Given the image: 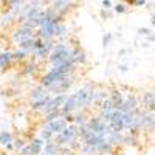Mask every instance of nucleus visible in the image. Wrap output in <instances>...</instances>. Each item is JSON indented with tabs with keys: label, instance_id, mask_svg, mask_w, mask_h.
I'll use <instances>...</instances> for the list:
<instances>
[{
	"label": "nucleus",
	"instance_id": "1",
	"mask_svg": "<svg viewBox=\"0 0 155 155\" xmlns=\"http://www.w3.org/2000/svg\"><path fill=\"white\" fill-rule=\"evenodd\" d=\"M78 138H81L79 137V126H78L76 123H70L62 132L54 135L53 141L58 146H70Z\"/></svg>",
	"mask_w": 155,
	"mask_h": 155
},
{
	"label": "nucleus",
	"instance_id": "2",
	"mask_svg": "<svg viewBox=\"0 0 155 155\" xmlns=\"http://www.w3.org/2000/svg\"><path fill=\"white\" fill-rule=\"evenodd\" d=\"M70 59H73V48L65 45V44L54 45L53 51H51L50 56H48V61L51 64V67H53V65H59V64H64V62H67Z\"/></svg>",
	"mask_w": 155,
	"mask_h": 155
},
{
	"label": "nucleus",
	"instance_id": "3",
	"mask_svg": "<svg viewBox=\"0 0 155 155\" xmlns=\"http://www.w3.org/2000/svg\"><path fill=\"white\" fill-rule=\"evenodd\" d=\"M73 84H74V71H73V73L65 74V78H64V79H61V81H59V82H56L54 85H51L48 90H50L51 93H54V95L67 93Z\"/></svg>",
	"mask_w": 155,
	"mask_h": 155
},
{
	"label": "nucleus",
	"instance_id": "4",
	"mask_svg": "<svg viewBox=\"0 0 155 155\" xmlns=\"http://www.w3.org/2000/svg\"><path fill=\"white\" fill-rule=\"evenodd\" d=\"M85 126L88 127V130H92V132H95V134H99V135H104V137H107V134H109V130H110L109 123H106L104 120L101 118V116L90 118Z\"/></svg>",
	"mask_w": 155,
	"mask_h": 155
},
{
	"label": "nucleus",
	"instance_id": "5",
	"mask_svg": "<svg viewBox=\"0 0 155 155\" xmlns=\"http://www.w3.org/2000/svg\"><path fill=\"white\" fill-rule=\"evenodd\" d=\"M36 31L31 27H27V25H20V27L12 33V44H16L19 47V44H22L23 41H27L30 37H34Z\"/></svg>",
	"mask_w": 155,
	"mask_h": 155
},
{
	"label": "nucleus",
	"instance_id": "6",
	"mask_svg": "<svg viewBox=\"0 0 155 155\" xmlns=\"http://www.w3.org/2000/svg\"><path fill=\"white\" fill-rule=\"evenodd\" d=\"M65 78V73H61L59 70H56L54 67H51L44 76H42V79H41V84L47 88H50L51 85H54L56 82H59L61 79H64Z\"/></svg>",
	"mask_w": 155,
	"mask_h": 155
},
{
	"label": "nucleus",
	"instance_id": "7",
	"mask_svg": "<svg viewBox=\"0 0 155 155\" xmlns=\"http://www.w3.org/2000/svg\"><path fill=\"white\" fill-rule=\"evenodd\" d=\"M53 48H54L53 41H47L44 47L36 48L31 54H33V58H34V59H48V56H50L51 51H53Z\"/></svg>",
	"mask_w": 155,
	"mask_h": 155
},
{
	"label": "nucleus",
	"instance_id": "8",
	"mask_svg": "<svg viewBox=\"0 0 155 155\" xmlns=\"http://www.w3.org/2000/svg\"><path fill=\"white\" fill-rule=\"evenodd\" d=\"M67 126H68V121H67L65 118H64V116H59V118H56V120H53V121L45 123V127H47V129H50V130L53 132L54 135H56V134H59V132H62Z\"/></svg>",
	"mask_w": 155,
	"mask_h": 155
},
{
	"label": "nucleus",
	"instance_id": "9",
	"mask_svg": "<svg viewBox=\"0 0 155 155\" xmlns=\"http://www.w3.org/2000/svg\"><path fill=\"white\" fill-rule=\"evenodd\" d=\"M140 120H141V129H144V130H155V118H153V115L152 112H141V116H140Z\"/></svg>",
	"mask_w": 155,
	"mask_h": 155
},
{
	"label": "nucleus",
	"instance_id": "10",
	"mask_svg": "<svg viewBox=\"0 0 155 155\" xmlns=\"http://www.w3.org/2000/svg\"><path fill=\"white\" fill-rule=\"evenodd\" d=\"M137 109H140V101H138V98H137L135 95H129V96L124 99V102H123V106H121L120 110H123V112H130V110H137Z\"/></svg>",
	"mask_w": 155,
	"mask_h": 155
},
{
	"label": "nucleus",
	"instance_id": "11",
	"mask_svg": "<svg viewBox=\"0 0 155 155\" xmlns=\"http://www.w3.org/2000/svg\"><path fill=\"white\" fill-rule=\"evenodd\" d=\"M141 102H143V107L147 112H155V93L153 92H144L141 96Z\"/></svg>",
	"mask_w": 155,
	"mask_h": 155
},
{
	"label": "nucleus",
	"instance_id": "12",
	"mask_svg": "<svg viewBox=\"0 0 155 155\" xmlns=\"http://www.w3.org/2000/svg\"><path fill=\"white\" fill-rule=\"evenodd\" d=\"M51 8H53L58 14L64 16L65 12L71 8V0H53V5H51Z\"/></svg>",
	"mask_w": 155,
	"mask_h": 155
},
{
	"label": "nucleus",
	"instance_id": "13",
	"mask_svg": "<svg viewBox=\"0 0 155 155\" xmlns=\"http://www.w3.org/2000/svg\"><path fill=\"white\" fill-rule=\"evenodd\" d=\"M48 92H50V90L41 84V85H37V87H34V88L31 90L30 98H31V101H36V99H42V98L48 96Z\"/></svg>",
	"mask_w": 155,
	"mask_h": 155
},
{
	"label": "nucleus",
	"instance_id": "14",
	"mask_svg": "<svg viewBox=\"0 0 155 155\" xmlns=\"http://www.w3.org/2000/svg\"><path fill=\"white\" fill-rule=\"evenodd\" d=\"M73 59L78 65H85L87 64V56L84 53V50H81L79 47H74L73 48Z\"/></svg>",
	"mask_w": 155,
	"mask_h": 155
},
{
	"label": "nucleus",
	"instance_id": "15",
	"mask_svg": "<svg viewBox=\"0 0 155 155\" xmlns=\"http://www.w3.org/2000/svg\"><path fill=\"white\" fill-rule=\"evenodd\" d=\"M50 98H51V96L48 95V96H45V98H42V99H36V101H31V104H30L31 110H33V112H42V110L45 109V106L48 104Z\"/></svg>",
	"mask_w": 155,
	"mask_h": 155
},
{
	"label": "nucleus",
	"instance_id": "16",
	"mask_svg": "<svg viewBox=\"0 0 155 155\" xmlns=\"http://www.w3.org/2000/svg\"><path fill=\"white\" fill-rule=\"evenodd\" d=\"M109 96H110L112 101L115 102V107H116V109H121V106H123V102H124L126 98L123 96V93L120 92V90H118V88H113Z\"/></svg>",
	"mask_w": 155,
	"mask_h": 155
},
{
	"label": "nucleus",
	"instance_id": "17",
	"mask_svg": "<svg viewBox=\"0 0 155 155\" xmlns=\"http://www.w3.org/2000/svg\"><path fill=\"white\" fill-rule=\"evenodd\" d=\"M106 138L110 141V143H112L113 146H116L118 143H121V141H123V134H121V132H118V130H113V129H110Z\"/></svg>",
	"mask_w": 155,
	"mask_h": 155
},
{
	"label": "nucleus",
	"instance_id": "18",
	"mask_svg": "<svg viewBox=\"0 0 155 155\" xmlns=\"http://www.w3.org/2000/svg\"><path fill=\"white\" fill-rule=\"evenodd\" d=\"M115 109H116V107H115V102L112 101L110 96H107V98L99 104V112H112V110H115Z\"/></svg>",
	"mask_w": 155,
	"mask_h": 155
},
{
	"label": "nucleus",
	"instance_id": "19",
	"mask_svg": "<svg viewBox=\"0 0 155 155\" xmlns=\"http://www.w3.org/2000/svg\"><path fill=\"white\" fill-rule=\"evenodd\" d=\"M88 120H90V118H87V113H85L84 109L78 110V113L74 115V123H76L78 126H85V124L88 123Z\"/></svg>",
	"mask_w": 155,
	"mask_h": 155
},
{
	"label": "nucleus",
	"instance_id": "20",
	"mask_svg": "<svg viewBox=\"0 0 155 155\" xmlns=\"http://www.w3.org/2000/svg\"><path fill=\"white\" fill-rule=\"evenodd\" d=\"M12 141H14V138H12V134L8 132V130H2L0 132V144L2 146H8L11 144Z\"/></svg>",
	"mask_w": 155,
	"mask_h": 155
},
{
	"label": "nucleus",
	"instance_id": "21",
	"mask_svg": "<svg viewBox=\"0 0 155 155\" xmlns=\"http://www.w3.org/2000/svg\"><path fill=\"white\" fill-rule=\"evenodd\" d=\"M67 33H68V27L61 20L56 27V36L54 37H64V36H67Z\"/></svg>",
	"mask_w": 155,
	"mask_h": 155
},
{
	"label": "nucleus",
	"instance_id": "22",
	"mask_svg": "<svg viewBox=\"0 0 155 155\" xmlns=\"http://www.w3.org/2000/svg\"><path fill=\"white\" fill-rule=\"evenodd\" d=\"M44 116H45V118H44V123H50V121H53V120L59 118V116H62V115H61V109H58V110H51V112L45 113Z\"/></svg>",
	"mask_w": 155,
	"mask_h": 155
},
{
	"label": "nucleus",
	"instance_id": "23",
	"mask_svg": "<svg viewBox=\"0 0 155 155\" xmlns=\"http://www.w3.org/2000/svg\"><path fill=\"white\" fill-rule=\"evenodd\" d=\"M137 135H134V134H126V135H123V141L121 143H124V144H127V146H135L137 144V138H135Z\"/></svg>",
	"mask_w": 155,
	"mask_h": 155
},
{
	"label": "nucleus",
	"instance_id": "24",
	"mask_svg": "<svg viewBox=\"0 0 155 155\" xmlns=\"http://www.w3.org/2000/svg\"><path fill=\"white\" fill-rule=\"evenodd\" d=\"M28 54H31L30 51L22 50V48H19L17 51H14V53H12V56H14V61H23V59L28 58Z\"/></svg>",
	"mask_w": 155,
	"mask_h": 155
},
{
	"label": "nucleus",
	"instance_id": "25",
	"mask_svg": "<svg viewBox=\"0 0 155 155\" xmlns=\"http://www.w3.org/2000/svg\"><path fill=\"white\" fill-rule=\"evenodd\" d=\"M41 138H44L45 141H48V140H53L54 138V134L50 130V129H47V127H44L42 130H41V135H39Z\"/></svg>",
	"mask_w": 155,
	"mask_h": 155
},
{
	"label": "nucleus",
	"instance_id": "26",
	"mask_svg": "<svg viewBox=\"0 0 155 155\" xmlns=\"http://www.w3.org/2000/svg\"><path fill=\"white\" fill-rule=\"evenodd\" d=\"M36 68H37V64H36V62H31V64H28V65L22 70V73L27 74V76H30V74H33V73L36 71Z\"/></svg>",
	"mask_w": 155,
	"mask_h": 155
},
{
	"label": "nucleus",
	"instance_id": "27",
	"mask_svg": "<svg viewBox=\"0 0 155 155\" xmlns=\"http://www.w3.org/2000/svg\"><path fill=\"white\" fill-rule=\"evenodd\" d=\"M112 39H113L112 33H106L104 36H102V48H107L112 44Z\"/></svg>",
	"mask_w": 155,
	"mask_h": 155
},
{
	"label": "nucleus",
	"instance_id": "28",
	"mask_svg": "<svg viewBox=\"0 0 155 155\" xmlns=\"http://www.w3.org/2000/svg\"><path fill=\"white\" fill-rule=\"evenodd\" d=\"M14 14H9V12H8V14H5L3 17H2V20H0V23H2L3 25V27H6V25H9L12 20H14Z\"/></svg>",
	"mask_w": 155,
	"mask_h": 155
},
{
	"label": "nucleus",
	"instance_id": "29",
	"mask_svg": "<svg viewBox=\"0 0 155 155\" xmlns=\"http://www.w3.org/2000/svg\"><path fill=\"white\" fill-rule=\"evenodd\" d=\"M113 11L116 12V14H124L126 12V5L124 3H116V5H113Z\"/></svg>",
	"mask_w": 155,
	"mask_h": 155
},
{
	"label": "nucleus",
	"instance_id": "30",
	"mask_svg": "<svg viewBox=\"0 0 155 155\" xmlns=\"http://www.w3.org/2000/svg\"><path fill=\"white\" fill-rule=\"evenodd\" d=\"M12 144H14V149L19 152L23 146H25V141L22 140V138H17V140H14V141H12Z\"/></svg>",
	"mask_w": 155,
	"mask_h": 155
},
{
	"label": "nucleus",
	"instance_id": "31",
	"mask_svg": "<svg viewBox=\"0 0 155 155\" xmlns=\"http://www.w3.org/2000/svg\"><path fill=\"white\" fill-rule=\"evenodd\" d=\"M112 16H113V12H110L107 8H102V9H101V17L104 19V20H106V19H110Z\"/></svg>",
	"mask_w": 155,
	"mask_h": 155
},
{
	"label": "nucleus",
	"instance_id": "32",
	"mask_svg": "<svg viewBox=\"0 0 155 155\" xmlns=\"http://www.w3.org/2000/svg\"><path fill=\"white\" fill-rule=\"evenodd\" d=\"M150 33H153V31H150L149 28H140V30H138V34H140V36H149Z\"/></svg>",
	"mask_w": 155,
	"mask_h": 155
},
{
	"label": "nucleus",
	"instance_id": "33",
	"mask_svg": "<svg viewBox=\"0 0 155 155\" xmlns=\"http://www.w3.org/2000/svg\"><path fill=\"white\" fill-rule=\"evenodd\" d=\"M102 8H107V9H110V8H113V5H112L110 0H102Z\"/></svg>",
	"mask_w": 155,
	"mask_h": 155
},
{
	"label": "nucleus",
	"instance_id": "34",
	"mask_svg": "<svg viewBox=\"0 0 155 155\" xmlns=\"http://www.w3.org/2000/svg\"><path fill=\"white\" fill-rule=\"evenodd\" d=\"M146 2H147V0H135V6H144L146 5Z\"/></svg>",
	"mask_w": 155,
	"mask_h": 155
},
{
	"label": "nucleus",
	"instance_id": "35",
	"mask_svg": "<svg viewBox=\"0 0 155 155\" xmlns=\"http://www.w3.org/2000/svg\"><path fill=\"white\" fill-rule=\"evenodd\" d=\"M146 37H147V41H149V42H153V44H155V33H150V34L146 36Z\"/></svg>",
	"mask_w": 155,
	"mask_h": 155
},
{
	"label": "nucleus",
	"instance_id": "36",
	"mask_svg": "<svg viewBox=\"0 0 155 155\" xmlns=\"http://www.w3.org/2000/svg\"><path fill=\"white\" fill-rule=\"evenodd\" d=\"M126 53H129V50H126V48H123V50H120V51H118V56H124Z\"/></svg>",
	"mask_w": 155,
	"mask_h": 155
},
{
	"label": "nucleus",
	"instance_id": "37",
	"mask_svg": "<svg viewBox=\"0 0 155 155\" xmlns=\"http://www.w3.org/2000/svg\"><path fill=\"white\" fill-rule=\"evenodd\" d=\"M36 3H48V2H53V0H34Z\"/></svg>",
	"mask_w": 155,
	"mask_h": 155
},
{
	"label": "nucleus",
	"instance_id": "38",
	"mask_svg": "<svg viewBox=\"0 0 155 155\" xmlns=\"http://www.w3.org/2000/svg\"><path fill=\"white\" fill-rule=\"evenodd\" d=\"M118 68H120V71H127V70H129V67H127V65H120Z\"/></svg>",
	"mask_w": 155,
	"mask_h": 155
},
{
	"label": "nucleus",
	"instance_id": "39",
	"mask_svg": "<svg viewBox=\"0 0 155 155\" xmlns=\"http://www.w3.org/2000/svg\"><path fill=\"white\" fill-rule=\"evenodd\" d=\"M124 3H127V5H134L135 3V0H123Z\"/></svg>",
	"mask_w": 155,
	"mask_h": 155
},
{
	"label": "nucleus",
	"instance_id": "40",
	"mask_svg": "<svg viewBox=\"0 0 155 155\" xmlns=\"http://www.w3.org/2000/svg\"><path fill=\"white\" fill-rule=\"evenodd\" d=\"M150 23H152V27H155V12L152 14V19H150Z\"/></svg>",
	"mask_w": 155,
	"mask_h": 155
},
{
	"label": "nucleus",
	"instance_id": "41",
	"mask_svg": "<svg viewBox=\"0 0 155 155\" xmlns=\"http://www.w3.org/2000/svg\"><path fill=\"white\" fill-rule=\"evenodd\" d=\"M0 68H2V64H0Z\"/></svg>",
	"mask_w": 155,
	"mask_h": 155
}]
</instances>
